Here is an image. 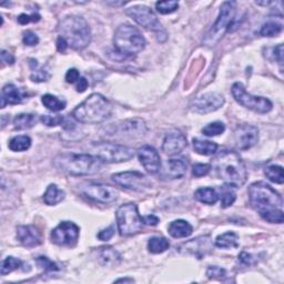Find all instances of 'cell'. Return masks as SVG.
Instances as JSON below:
<instances>
[{"mask_svg":"<svg viewBox=\"0 0 284 284\" xmlns=\"http://www.w3.org/2000/svg\"><path fill=\"white\" fill-rule=\"evenodd\" d=\"M57 48H58V50H59L60 52H64V51H66V49H67V48H68V42L66 41L64 38L59 37L58 40H57Z\"/></svg>","mask_w":284,"mask_h":284,"instance_id":"cell-54","label":"cell"},{"mask_svg":"<svg viewBox=\"0 0 284 284\" xmlns=\"http://www.w3.org/2000/svg\"><path fill=\"white\" fill-rule=\"evenodd\" d=\"M211 170V166L210 165H205V163H197V165L193 166L192 169V174L197 178L200 177H204L210 172Z\"/></svg>","mask_w":284,"mask_h":284,"instance_id":"cell-41","label":"cell"},{"mask_svg":"<svg viewBox=\"0 0 284 284\" xmlns=\"http://www.w3.org/2000/svg\"><path fill=\"white\" fill-rule=\"evenodd\" d=\"M138 158L149 173H156L161 168L160 155L153 147L143 146L138 150Z\"/></svg>","mask_w":284,"mask_h":284,"instance_id":"cell-17","label":"cell"},{"mask_svg":"<svg viewBox=\"0 0 284 284\" xmlns=\"http://www.w3.org/2000/svg\"><path fill=\"white\" fill-rule=\"evenodd\" d=\"M212 166L217 176L226 183L234 188L243 185L246 181L247 172L243 160L232 150H223L217 153L212 160Z\"/></svg>","mask_w":284,"mask_h":284,"instance_id":"cell-2","label":"cell"},{"mask_svg":"<svg viewBox=\"0 0 284 284\" xmlns=\"http://www.w3.org/2000/svg\"><path fill=\"white\" fill-rule=\"evenodd\" d=\"M53 166L71 176H90L101 170L102 161L91 154L64 153L53 159Z\"/></svg>","mask_w":284,"mask_h":284,"instance_id":"cell-3","label":"cell"},{"mask_svg":"<svg viewBox=\"0 0 284 284\" xmlns=\"http://www.w3.org/2000/svg\"><path fill=\"white\" fill-rule=\"evenodd\" d=\"M239 260L241 262H242L243 264H246V265H250L252 264V256L249 255V253H246V252H242L241 255L239 256Z\"/></svg>","mask_w":284,"mask_h":284,"instance_id":"cell-53","label":"cell"},{"mask_svg":"<svg viewBox=\"0 0 284 284\" xmlns=\"http://www.w3.org/2000/svg\"><path fill=\"white\" fill-rule=\"evenodd\" d=\"M281 31H282V23L269 21L262 26L261 30H260V34H261V36H263V37H274V36H277Z\"/></svg>","mask_w":284,"mask_h":284,"instance_id":"cell-36","label":"cell"},{"mask_svg":"<svg viewBox=\"0 0 284 284\" xmlns=\"http://www.w3.org/2000/svg\"><path fill=\"white\" fill-rule=\"evenodd\" d=\"M235 11H237V3L226 2L223 3L215 22L210 28L209 31L204 35L203 44L207 47H213L219 42L228 30L231 29L234 20Z\"/></svg>","mask_w":284,"mask_h":284,"instance_id":"cell-7","label":"cell"},{"mask_svg":"<svg viewBox=\"0 0 284 284\" xmlns=\"http://www.w3.org/2000/svg\"><path fill=\"white\" fill-rule=\"evenodd\" d=\"M116 282H130V283H132V282H135V280L134 279H119Z\"/></svg>","mask_w":284,"mask_h":284,"instance_id":"cell-55","label":"cell"},{"mask_svg":"<svg viewBox=\"0 0 284 284\" xmlns=\"http://www.w3.org/2000/svg\"><path fill=\"white\" fill-rule=\"evenodd\" d=\"M183 246L185 247V252L191 253L198 259H202L212 249V242L209 237H199L189 241Z\"/></svg>","mask_w":284,"mask_h":284,"instance_id":"cell-21","label":"cell"},{"mask_svg":"<svg viewBox=\"0 0 284 284\" xmlns=\"http://www.w3.org/2000/svg\"><path fill=\"white\" fill-rule=\"evenodd\" d=\"M31 146V139L28 136H17L11 139L8 143V147L11 151L15 152H21V151H26Z\"/></svg>","mask_w":284,"mask_h":284,"instance_id":"cell-31","label":"cell"},{"mask_svg":"<svg viewBox=\"0 0 284 284\" xmlns=\"http://www.w3.org/2000/svg\"><path fill=\"white\" fill-rule=\"evenodd\" d=\"M193 148L199 154L212 155L216 152L217 144L212 141L201 140V139H193Z\"/></svg>","mask_w":284,"mask_h":284,"instance_id":"cell-29","label":"cell"},{"mask_svg":"<svg viewBox=\"0 0 284 284\" xmlns=\"http://www.w3.org/2000/svg\"><path fill=\"white\" fill-rule=\"evenodd\" d=\"M169 246H170V243L163 237H153L151 238L148 242V250L151 253H154V255L165 252L169 249Z\"/></svg>","mask_w":284,"mask_h":284,"instance_id":"cell-34","label":"cell"},{"mask_svg":"<svg viewBox=\"0 0 284 284\" xmlns=\"http://www.w3.org/2000/svg\"><path fill=\"white\" fill-rule=\"evenodd\" d=\"M27 93L13 83H8L3 88L2 92V108L6 105H18L26 98Z\"/></svg>","mask_w":284,"mask_h":284,"instance_id":"cell-22","label":"cell"},{"mask_svg":"<svg viewBox=\"0 0 284 284\" xmlns=\"http://www.w3.org/2000/svg\"><path fill=\"white\" fill-rule=\"evenodd\" d=\"M94 156L102 162L120 163L129 161L135 156V150L113 142H97L92 144Z\"/></svg>","mask_w":284,"mask_h":284,"instance_id":"cell-9","label":"cell"},{"mask_svg":"<svg viewBox=\"0 0 284 284\" xmlns=\"http://www.w3.org/2000/svg\"><path fill=\"white\" fill-rule=\"evenodd\" d=\"M81 192L91 200L104 204L112 203L119 197V191L116 188L102 183H88L82 185Z\"/></svg>","mask_w":284,"mask_h":284,"instance_id":"cell-13","label":"cell"},{"mask_svg":"<svg viewBox=\"0 0 284 284\" xmlns=\"http://www.w3.org/2000/svg\"><path fill=\"white\" fill-rule=\"evenodd\" d=\"M186 146H188V141H186L185 136L180 131H172L168 134L163 140L162 151L167 155H177Z\"/></svg>","mask_w":284,"mask_h":284,"instance_id":"cell-18","label":"cell"},{"mask_svg":"<svg viewBox=\"0 0 284 284\" xmlns=\"http://www.w3.org/2000/svg\"><path fill=\"white\" fill-rule=\"evenodd\" d=\"M155 8L158 13L162 15L172 14L179 8L178 2H172V0H166V2H158L155 4Z\"/></svg>","mask_w":284,"mask_h":284,"instance_id":"cell-39","label":"cell"},{"mask_svg":"<svg viewBox=\"0 0 284 284\" xmlns=\"http://www.w3.org/2000/svg\"><path fill=\"white\" fill-rule=\"evenodd\" d=\"M79 227L70 221H62L53 229L51 240L54 244L60 246H72L79 238Z\"/></svg>","mask_w":284,"mask_h":284,"instance_id":"cell-12","label":"cell"},{"mask_svg":"<svg viewBox=\"0 0 284 284\" xmlns=\"http://www.w3.org/2000/svg\"><path fill=\"white\" fill-rule=\"evenodd\" d=\"M186 169H188V160L185 158H183V156L172 158L167 162L165 176L170 179H180L185 174Z\"/></svg>","mask_w":284,"mask_h":284,"instance_id":"cell-23","label":"cell"},{"mask_svg":"<svg viewBox=\"0 0 284 284\" xmlns=\"http://www.w3.org/2000/svg\"><path fill=\"white\" fill-rule=\"evenodd\" d=\"M220 192H221V205L222 208H228L232 205L237 199V196H235V191H234V186L231 184L226 183L223 186L220 188Z\"/></svg>","mask_w":284,"mask_h":284,"instance_id":"cell-33","label":"cell"},{"mask_svg":"<svg viewBox=\"0 0 284 284\" xmlns=\"http://www.w3.org/2000/svg\"><path fill=\"white\" fill-rule=\"evenodd\" d=\"M215 245L221 249H230L239 246V237L234 232H226L215 239Z\"/></svg>","mask_w":284,"mask_h":284,"instance_id":"cell-28","label":"cell"},{"mask_svg":"<svg viewBox=\"0 0 284 284\" xmlns=\"http://www.w3.org/2000/svg\"><path fill=\"white\" fill-rule=\"evenodd\" d=\"M37 122V119L31 113H20L14 119V127L17 130H26L33 127Z\"/></svg>","mask_w":284,"mask_h":284,"instance_id":"cell-30","label":"cell"},{"mask_svg":"<svg viewBox=\"0 0 284 284\" xmlns=\"http://www.w3.org/2000/svg\"><path fill=\"white\" fill-rule=\"evenodd\" d=\"M207 275L210 279H222L226 276V270L220 267H210L207 271Z\"/></svg>","mask_w":284,"mask_h":284,"instance_id":"cell-44","label":"cell"},{"mask_svg":"<svg viewBox=\"0 0 284 284\" xmlns=\"http://www.w3.org/2000/svg\"><path fill=\"white\" fill-rule=\"evenodd\" d=\"M48 78H49V75H48V72L46 70H44V69H40L38 71H36L35 74L31 75L33 81H37V82L47 81Z\"/></svg>","mask_w":284,"mask_h":284,"instance_id":"cell-48","label":"cell"},{"mask_svg":"<svg viewBox=\"0 0 284 284\" xmlns=\"http://www.w3.org/2000/svg\"><path fill=\"white\" fill-rule=\"evenodd\" d=\"M2 60L3 62H6L8 65H13L15 62V58L13 57V54H10L6 50H2Z\"/></svg>","mask_w":284,"mask_h":284,"instance_id":"cell-52","label":"cell"},{"mask_svg":"<svg viewBox=\"0 0 284 284\" xmlns=\"http://www.w3.org/2000/svg\"><path fill=\"white\" fill-rule=\"evenodd\" d=\"M40 15L39 14H33V15H26L21 14L18 17V22L21 23V25H27L29 22H38L40 20Z\"/></svg>","mask_w":284,"mask_h":284,"instance_id":"cell-45","label":"cell"},{"mask_svg":"<svg viewBox=\"0 0 284 284\" xmlns=\"http://www.w3.org/2000/svg\"><path fill=\"white\" fill-rule=\"evenodd\" d=\"M225 105V97L219 92H208L197 97L192 101L191 108L197 113H210L216 111Z\"/></svg>","mask_w":284,"mask_h":284,"instance_id":"cell-14","label":"cell"},{"mask_svg":"<svg viewBox=\"0 0 284 284\" xmlns=\"http://www.w3.org/2000/svg\"><path fill=\"white\" fill-rule=\"evenodd\" d=\"M116 217L118 230L123 237L140 232L144 225L136 203H125L121 205L117 211Z\"/></svg>","mask_w":284,"mask_h":284,"instance_id":"cell-8","label":"cell"},{"mask_svg":"<svg viewBox=\"0 0 284 284\" xmlns=\"http://www.w3.org/2000/svg\"><path fill=\"white\" fill-rule=\"evenodd\" d=\"M21 267V261L14 257L6 258L2 263V275H6Z\"/></svg>","mask_w":284,"mask_h":284,"instance_id":"cell-38","label":"cell"},{"mask_svg":"<svg viewBox=\"0 0 284 284\" xmlns=\"http://www.w3.org/2000/svg\"><path fill=\"white\" fill-rule=\"evenodd\" d=\"M41 122L45 123L46 125H49V127H56L59 124H62L65 121V118L62 116H41L40 118Z\"/></svg>","mask_w":284,"mask_h":284,"instance_id":"cell-42","label":"cell"},{"mask_svg":"<svg viewBox=\"0 0 284 284\" xmlns=\"http://www.w3.org/2000/svg\"><path fill=\"white\" fill-rule=\"evenodd\" d=\"M168 230L171 237L180 239L191 235L193 229L190 223L186 222L185 220H174L169 225Z\"/></svg>","mask_w":284,"mask_h":284,"instance_id":"cell-24","label":"cell"},{"mask_svg":"<svg viewBox=\"0 0 284 284\" xmlns=\"http://www.w3.org/2000/svg\"><path fill=\"white\" fill-rule=\"evenodd\" d=\"M259 140V129L255 125L243 124L240 125L234 132L235 146L240 150H249Z\"/></svg>","mask_w":284,"mask_h":284,"instance_id":"cell-16","label":"cell"},{"mask_svg":"<svg viewBox=\"0 0 284 284\" xmlns=\"http://www.w3.org/2000/svg\"><path fill=\"white\" fill-rule=\"evenodd\" d=\"M87 88H88V80L84 77H80L79 80L77 81V84H76L77 91L83 92V91H86Z\"/></svg>","mask_w":284,"mask_h":284,"instance_id":"cell-50","label":"cell"},{"mask_svg":"<svg viewBox=\"0 0 284 284\" xmlns=\"http://www.w3.org/2000/svg\"><path fill=\"white\" fill-rule=\"evenodd\" d=\"M113 234H114V228L113 226H111L107 229H104V230H101L98 233V239H100L101 241H108L113 237Z\"/></svg>","mask_w":284,"mask_h":284,"instance_id":"cell-46","label":"cell"},{"mask_svg":"<svg viewBox=\"0 0 284 284\" xmlns=\"http://www.w3.org/2000/svg\"><path fill=\"white\" fill-rule=\"evenodd\" d=\"M264 174L272 182L277 184H282L284 182V173L281 166H270L265 168Z\"/></svg>","mask_w":284,"mask_h":284,"instance_id":"cell-35","label":"cell"},{"mask_svg":"<svg viewBox=\"0 0 284 284\" xmlns=\"http://www.w3.org/2000/svg\"><path fill=\"white\" fill-rule=\"evenodd\" d=\"M41 101L47 109H49V110L54 111V112L61 111L66 108V101L65 100L59 99V98H57L56 96H52V94H49V93L42 96Z\"/></svg>","mask_w":284,"mask_h":284,"instance_id":"cell-32","label":"cell"},{"mask_svg":"<svg viewBox=\"0 0 284 284\" xmlns=\"http://www.w3.org/2000/svg\"><path fill=\"white\" fill-rule=\"evenodd\" d=\"M59 37L68 42V46L76 50L86 48L91 41V31H90L87 21L80 16L70 15L65 17L58 25Z\"/></svg>","mask_w":284,"mask_h":284,"instance_id":"cell-5","label":"cell"},{"mask_svg":"<svg viewBox=\"0 0 284 284\" xmlns=\"http://www.w3.org/2000/svg\"><path fill=\"white\" fill-rule=\"evenodd\" d=\"M112 180L118 185H121L125 189L135 191H142L149 185L147 177L138 171H125L116 173L112 176Z\"/></svg>","mask_w":284,"mask_h":284,"instance_id":"cell-15","label":"cell"},{"mask_svg":"<svg viewBox=\"0 0 284 284\" xmlns=\"http://www.w3.org/2000/svg\"><path fill=\"white\" fill-rule=\"evenodd\" d=\"M117 132L125 137H141L147 132V124L142 119H130L117 125Z\"/></svg>","mask_w":284,"mask_h":284,"instance_id":"cell-19","label":"cell"},{"mask_svg":"<svg viewBox=\"0 0 284 284\" xmlns=\"http://www.w3.org/2000/svg\"><path fill=\"white\" fill-rule=\"evenodd\" d=\"M65 196V191L59 189L58 185L50 184L44 195V201L48 205H56L64 200Z\"/></svg>","mask_w":284,"mask_h":284,"instance_id":"cell-25","label":"cell"},{"mask_svg":"<svg viewBox=\"0 0 284 284\" xmlns=\"http://www.w3.org/2000/svg\"><path fill=\"white\" fill-rule=\"evenodd\" d=\"M142 220H143L144 225H147V226H156L159 223V217H156L153 214L143 216Z\"/></svg>","mask_w":284,"mask_h":284,"instance_id":"cell-51","label":"cell"},{"mask_svg":"<svg viewBox=\"0 0 284 284\" xmlns=\"http://www.w3.org/2000/svg\"><path fill=\"white\" fill-rule=\"evenodd\" d=\"M79 78H80L79 71H78V70L75 69V68L69 69V70L67 71V74H66V81H67L68 83L77 82L78 80H79Z\"/></svg>","mask_w":284,"mask_h":284,"instance_id":"cell-47","label":"cell"},{"mask_svg":"<svg viewBox=\"0 0 284 284\" xmlns=\"http://www.w3.org/2000/svg\"><path fill=\"white\" fill-rule=\"evenodd\" d=\"M17 237L20 243L27 247H34L41 243V234L34 226H19L17 228Z\"/></svg>","mask_w":284,"mask_h":284,"instance_id":"cell-20","label":"cell"},{"mask_svg":"<svg viewBox=\"0 0 284 284\" xmlns=\"http://www.w3.org/2000/svg\"><path fill=\"white\" fill-rule=\"evenodd\" d=\"M125 14L130 18H132L138 25H140L141 27L155 33L158 35L159 40L160 37H163L165 40L167 39V34L160 21L158 20V18H156L152 9H150L149 7H147V6H143V5L134 6V7L127 9Z\"/></svg>","mask_w":284,"mask_h":284,"instance_id":"cell-10","label":"cell"},{"mask_svg":"<svg viewBox=\"0 0 284 284\" xmlns=\"http://www.w3.org/2000/svg\"><path fill=\"white\" fill-rule=\"evenodd\" d=\"M249 199L263 220L270 223H283V199L272 186L264 182L252 183L249 188Z\"/></svg>","mask_w":284,"mask_h":284,"instance_id":"cell-1","label":"cell"},{"mask_svg":"<svg viewBox=\"0 0 284 284\" xmlns=\"http://www.w3.org/2000/svg\"><path fill=\"white\" fill-rule=\"evenodd\" d=\"M225 130H226L225 123H222L220 121H215V122H211L208 125H205L202 129V134L207 137H214V136H219V135L223 134Z\"/></svg>","mask_w":284,"mask_h":284,"instance_id":"cell-37","label":"cell"},{"mask_svg":"<svg viewBox=\"0 0 284 284\" xmlns=\"http://www.w3.org/2000/svg\"><path fill=\"white\" fill-rule=\"evenodd\" d=\"M196 200L204 204H214L219 200V193H217L213 188H200L198 189L195 193Z\"/></svg>","mask_w":284,"mask_h":284,"instance_id":"cell-26","label":"cell"},{"mask_svg":"<svg viewBox=\"0 0 284 284\" xmlns=\"http://www.w3.org/2000/svg\"><path fill=\"white\" fill-rule=\"evenodd\" d=\"M36 262H37L39 267L41 269H44L45 271H58L59 270L58 264L52 262L51 260H49L47 257H39L36 259Z\"/></svg>","mask_w":284,"mask_h":284,"instance_id":"cell-40","label":"cell"},{"mask_svg":"<svg viewBox=\"0 0 284 284\" xmlns=\"http://www.w3.org/2000/svg\"><path fill=\"white\" fill-rule=\"evenodd\" d=\"M112 106L104 96L90 94L83 102L75 108L71 116L81 123H101L111 117Z\"/></svg>","mask_w":284,"mask_h":284,"instance_id":"cell-4","label":"cell"},{"mask_svg":"<svg viewBox=\"0 0 284 284\" xmlns=\"http://www.w3.org/2000/svg\"><path fill=\"white\" fill-rule=\"evenodd\" d=\"M99 261L105 265H114L120 261L119 253L111 246L101 247L98 252Z\"/></svg>","mask_w":284,"mask_h":284,"instance_id":"cell-27","label":"cell"},{"mask_svg":"<svg viewBox=\"0 0 284 284\" xmlns=\"http://www.w3.org/2000/svg\"><path fill=\"white\" fill-rule=\"evenodd\" d=\"M113 46L119 53L124 56H134L144 49L146 39L136 27L129 23H123L114 33Z\"/></svg>","mask_w":284,"mask_h":284,"instance_id":"cell-6","label":"cell"},{"mask_svg":"<svg viewBox=\"0 0 284 284\" xmlns=\"http://www.w3.org/2000/svg\"><path fill=\"white\" fill-rule=\"evenodd\" d=\"M273 56L275 58V60L281 66L282 69V65H283V45H279L276 46L273 49Z\"/></svg>","mask_w":284,"mask_h":284,"instance_id":"cell-49","label":"cell"},{"mask_svg":"<svg viewBox=\"0 0 284 284\" xmlns=\"http://www.w3.org/2000/svg\"><path fill=\"white\" fill-rule=\"evenodd\" d=\"M22 41H23V44H25L26 46H36V45H38L39 38H38V36L36 35L35 33L28 30V31L23 33Z\"/></svg>","mask_w":284,"mask_h":284,"instance_id":"cell-43","label":"cell"},{"mask_svg":"<svg viewBox=\"0 0 284 284\" xmlns=\"http://www.w3.org/2000/svg\"><path fill=\"white\" fill-rule=\"evenodd\" d=\"M231 92L238 104L255 112L268 113L269 111H271L272 107H273L272 102L269 99L264 98V97H258L247 93L243 84L240 82H235L233 84Z\"/></svg>","mask_w":284,"mask_h":284,"instance_id":"cell-11","label":"cell"}]
</instances>
